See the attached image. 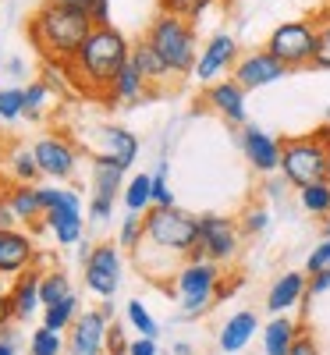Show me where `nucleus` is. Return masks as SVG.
I'll use <instances>...</instances> for the list:
<instances>
[{
	"label": "nucleus",
	"instance_id": "1",
	"mask_svg": "<svg viewBox=\"0 0 330 355\" xmlns=\"http://www.w3.org/2000/svg\"><path fill=\"white\" fill-rule=\"evenodd\" d=\"M128 57H132L128 40L117 33L114 25H96L93 33L85 36V43L78 46V53L64 64V71L75 78V85L85 89V93L110 96L114 78L128 64Z\"/></svg>",
	"mask_w": 330,
	"mask_h": 355
},
{
	"label": "nucleus",
	"instance_id": "2",
	"mask_svg": "<svg viewBox=\"0 0 330 355\" xmlns=\"http://www.w3.org/2000/svg\"><path fill=\"white\" fill-rule=\"evenodd\" d=\"M93 28H96V21L89 18V11L71 8L64 0H46V4L28 18V40H33V46L50 64L64 68Z\"/></svg>",
	"mask_w": 330,
	"mask_h": 355
},
{
	"label": "nucleus",
	"instance_id": "3",
	"mask_svg": "<svg viewBox=\"0 0 330 355\" xmlns=\"http://www.w3.org/2000/svg\"><path fill=\"white\" fill-rule=\"evenodd\" d=\"M146 43L167 61L171 75H192L196 71L199 43H196V28L185 15L160 11L146 28Z\"/></svg>",
	"mask_w": 330,
	"mask_h": 355
},
{
	"label": "nucleus",
	"instance_id": "4",
	"mask_svg": "<svg viewBox=\"0 0 330 355\" xmlns=\"http://www.w3.org/2000/svg\"><path fill=\"white\" fill-rule=\"evenodd\" d=\"M327 160H330V125L309 135H291L281 146V178L295 189H306L327 178Z\"/></svg>",
	"mask_w": 330,
	"mask_h": 355
},
{
	"label": "nucleus",
	"instance_id": "5",
	"mask_svg": "<svg viewBox=\"0 0 330 355\" xmlns=\"http://www.w3.org/2000/svg\"><path fill=\"white\" fill-rule=\"evenodd\" d=\"M142 242H149L153 249H160L167 256H185L189 259V252L199 245V217L177 210V206H149Z\"/></svg>",
	"mask_w": 330,
	"mask_h": 355
},
{
	"label": "nucleus",
	"instance_id": "6",
	"mask_svg": "<svg viewBox=\"0 0 330 355\" xmlns=\"http://www.w3.org/2000/svg\"><path fill=\"white\" fill-rule=\"evenodd\" d=\"M220 263L214 259H185V266L177 270L174 288L182 295V316H202L206 309H214V302L224 295L220 288Z\"/></svg>",
	"mask_w": 330,
	"mask_h": 355
},
{
	"label": "nucleus",
	"instance_id": "7",
	"mask_svg": "<svg viewBox=\"0 0 330 355\" xmlns=\"http://www.w3.org/2000/svg\"><path fill=\"white\" fill-rule=\"evenodd\" d=\"M266 50L274 53L288 71L313 68V57H316V50H320V25H316V21H306V18L281 21L274 33H270Z\"/></svg>",
	"mask_w": 330,
	"mask_h": 355
},
{
	"label": "nucleus",
	"instance_id": "8",
	"mask_svg": "<svg viewBox=\"0 0 330 355\" xmlns=\"http://www.w3.org/2000/svg\"><path fill=\"white\" fill-rule=\"evenodd\" d=\"M242 245V224L220 214H202L199 217V245L189 252V259H214V263H231Z\"/></svg>",
	"mask_w": 330,
	"mask_h": 355
},
{
	"label": "nucleus",
	"instance_id": "9",
	"mask_svg": "<svg viewBox=\"0 0 330 355\" xmlns=\"http://www.w3.org/2000/svg\"><path fill=\"white\" fill-rule=\"evenodd\" d=\"M82 266H85V288L100 299H114L117 288H121V245L114 242L96 245L82 259Z\"/></svg>",
	"mask_w": 330,
	"mask_h": 355
},
{
	"label": "nucleus",
	"instance_id": "10",
	"mask_svg": "<svg viewBox=\"0 0 330 355\" xmlns=\"http://www.w3.org/2000/svg\"><path fill=\"white\" fill-rule=\"evenodd\" d=\"M107 331H110V316L103 309H85L71 323V338H68V355H107Z\"/></svg>",
	"mask_w": 330,
	"mask_h": 355
},
{
	"label": "nucleus",
	"instance_id": "11",
	"mask_svg": "<svg viewBox=\"0 0 330 355\" xmlns=\"http://www.w3.org/2000/svg\"><path fill=\"white\" fill-rule=\"evenodd\" d=\"M281 78H288V68H284L266 46L245 53L242 61L234 64V82L242 85L245 93H252V89H263V85H274V82H281Z\"/></svg>",
	"mask_w": 330,
	"mask_h": 355
},
{
	"label": "nucleus",
	"instance_id": "12",
	"mask_svg": "<svg viewBox=\"0 0 330 355\" xmlns=\"http://www.w3.org/2000/svg\"><path fill=\"white\" fill-rule=\"evenodd\" d=\"M231 64H238V43H234L231 33H217V36H209V43L199 50V61H196L192 78L209 85V82H217Z\"/></svg>",
	"mask_w": 330,
	"mask_h": 355
},
{
	"label": "nucleus",
	"instance_id": "13",
	"mask_svg": "<svg viewBox=\"0 0 330 355\" xmlns=\"http://www.w3.org/2000/svg\"><path fill=\"white\" fill-rule=\"evenodd\" d=\"M43 220H46L50 234L57 239V245H75L82 239V199L75 192L61 189V199L43 214Z\"/></svg>",
	"mask_w": 330,
	"mask_h": 355
},
{
	"label": "nucleus",
	"instance_id": "14",
	"mask_svg": "<svg viewBox=\"0 0 330 355\" xmlns=\"http://www.w3.org/2000/svg\"><path fill=\"white\" fill-rule=\"evenodd\" d=\"M36 160H40V171L46 178H53V182H68V178L75 174L78 167V153H75V146L61 135H43L36 139Z\"/></svg>",
	"mask_w": 330,
	"mask_h": 355
},
{
	"label": "nucleus",
	"instance_id": "15",
	"mask_svg": "<svg viewBox=\"0 0 330 355\" xmlns=\"http://www.w3.org/2000/svg\"><path fill=\"white\" fill-rule=\"evenodd\" d=\"M36 263V242L18 227H0V277H21Z\"/></svg>",
	"mask_w": 330,
	"mask_h": 355
},
{
	"label": "nucleus",
	"instance_id": "16",
	"mask_svg": "<svg viewBox=\"0 0 330 355\" xmlns=\"http://www.w3.org/2000/svg\"><path fill=\"white\" fill-rule=\"evenodd\" d=\"M238 142H242V153L245 160L259 171V174H277L281 171V139H274L270 132L256 128V125H242V135H238Z\"/></svg>",
	"mask_w": 330,
	"mask_h": 355
},
{
	"label": "nucleus",
	"instance_id": "17",
	"mask_svg": "<svg viewBox=\"0 0 330 355\" xmlns=\"http://www.w3.org/2000/svg\"><path fill=\"white\" fill-rule=\"evenodd\" d=\"M206 103L214 107L227 125H249V114H245V89L238 85L234 78H224V82H209L206 85Z\"/></svg>",
	"mask_w": 330,
	"mask_h": 355
},
{
	"label": "nucleus",
	"instance_id": "18",
	"mask_svg": "<svg viewBox=\"0 0 330 355\" xmlns=\"http://www.w3.org/2000/svg\"><path fill=\"white\" fill-rule=\"evenodd\" d=\"M309 295V274H298V270H288V274H281L274 284H270V291H266V309L270 313H288L291 306H298Z\"/></svg>",
	"mask_w": 330,
	"mask_h": 355
},
{
	"label": "nucleus",
	"instance_id": "19",
	"mask_svg": "<svg viewBox=\"0 0 330 355\" xmlns=\"http://www.w3.org/2000/svg\"><path fill=\"white\" fill-rule=\"evenodd\" d=\"M40 281H43V274H36V270H25L21 277H15V284H11V291H8L11 309H15V320H28V316L43 306V299H40Z\"/></svg>",
	"mask_w": 330,
	"mask_h": 355
},
{
	"label": "nucleus",
	"instance_id": "20",
	"mask_svg": "<svg viewBox=\"0 0 330 355\" xmlns=\"http://www.w3.org/2000/svg\"><path fill=\"white\" fill-rule=\"evenodd\" d=\"M259 331V316L256 313H249V309H242V313H234L224 327H220V338H217V345H220V352H227V355H234V352H242L249 341H252V334Z\"/></svg>",
	"mask_w": 330,
	"mask_h": 355
},
{
	"label": "nucleus",
	"instance_id": "21",
	"mask_svg": "<svg viewBox=\"0 0 330 355\" xmlns=\"http://www.w3.org/2000/svg\"><path fill=\"white\" fill-rule=\"evenodd\" d=\"M298 334H302V327H298L291 316L277 313V316L263 327V352H266V355H288Z\"/></svg>",
	"mask_w": 330,
	"mask_h": 355
},
{
	"label": "nucleus",
	"instance_id": "22",
	"mask_svg": "<svg viewBox=\"0 0 330 355\" xmlns=\"http://www.w3.org/2000/svg\"><path fill=\"white\" fill-rule=\"evenodd\" d=\"M121 178H125V167L117 164L110 153L96 157V160H93V196L114 202V196L121 192Z\"/></svg>",
	"mask_w": 330,
	"mask_h": 355
},
{
	"label": "nucleus",
	"instance_id": "23",
	"mask_svg": "<svg viewBox=\"0 0 330 355\" xmlns=\"http://www.w3.org/2000/svg\"><path fill=\"white\" fill-rule=\"evenodd\" d=\"M4 196H8V202L15 206V214H18L21 224H33V220H40V217L46 214V210H43V199H40V185L18 182V185H11Z\"/></svg>",
	"mask_w": 330,
	"mask_h": 355
},
{
	"label": "nucleus",
	"instance_id": "24",
	"mask_svg": "<svg viewBox=\"0 0 330 355\" xmlns=\"http://www.w3.org/2000/svg\"><path fill=\"white\" fill-rule=\"evenodd\" d=\"M146 78H142V71L135 68V61L128 57V64L117 71V78H114V89H110V100H117V103H135V100H142L146 96Z\"/></svg>",
	"mask_w": 330,
	"mask_h": 355
},
{
	"label": "nucleus",
	"instance_id": "25",
	"mask_svg": "<svg viewBox=\"0 0 330 355\" xmlns=\"http://www.w3.org/2000/svg\"><path fill=\"white\" fill-rule=\"evenodd\" d=\"M8 164L11 167H4V174L11 178V185H18V182L36 185V178L43 174L40 160H36V150H28V146H15V150L8 153Z\"/></svg>",
	"mask_w": 330,
	"mask_h": 355
},
{
	"label": "nucleus",
	"instance_id": "26",
	"mask_svg": "<svg viewBox=\"0 0 330 355\" xmlns=\"http://www.w3.org/2000/svg\"><path fill=\"white\" fill-rule=\"evenodd\" d=\"M103 142H107V153L121 164L125 171L135 164V157H139V139L128 132V128H103Z\"/></svg>",
	"mask_w": 330,
	"mask_h": 355
},
{
	"label": "nucleus",
	"instance_id": "27",
	"mask_svg": "<svg viewBox=\"0 0 330 355\" xmlns=\"http://www.w3.org/2000/svg\"><path fill=\"white\" fill-rule=\"evenodd\" d=\"M132 61H135V68L142 71L146 82H164V78H171L167 61H164V57H160L153 46H149L146 40H142L139 46H132Z\"/></svg>",
	"mask_w": 330,
	"mask_h": 355
},
{
	"label": "nucleus",
	"instance_id": "28",
	"mask_svg": "<svg viewBox=\"0 0 330 355\" xmlns=\"http://www.w3.org/2000/svg\"><path fill=\"white\" fill-rule=\"evenodd\" d=\"M75 320H78V299H75V291L68 295V299H61L57 306H43V327H50L57 334L71 331Z\"/></svg>",
	"mask_w": 330,
	"mask_h": 355
},
{
	"label": "nucleus",
	"instance_id": "29",
	"mask_svg": "<svg viewBox=\"0 0 330 355\" xmlns=\"http://www.w3.org/2000/svg\"><path fill=\"white\" fill-rule=\"evenodd\" d=\"M125 206L132 214H149L153 206V174H135L125 189Z\"/></svg>",
	"mask_w": 330,
	"mask_h": 355
},
{
	"label": "nucleus",
	"instance_id": "30",
	"mask_svg": "<svg viewBox=\"0 0 330 355\" xmlns=\"http://www.w3.org/2000/svg\"><path fill=\"white\" fill-rule=\"evenodd\" d=\"M298 202H302V210L313 214V217H330V182H313L306 189H298Z\"/></svg>",
	"mask_w": 330,
	"mask_h": 355
},
{
	"label": "nucleus",
	"instance_id": "31",
	"mask_svg": "<svg viewBox=\"0 0 330 355\" xmlns=\"http://www.w3.org/2000/svg\"><path fill=\"white\" fill-rule=\"evenodd\" d=\"M64 352H68L64 338L57 331H50V327H40V331H33V338H28V355H64Z\"/></svg>",
	"mask_w": 330,
	"mask_h": 355
},
{
	"label": "nucleus",
	"instance_id": "32",
	"mask_svg": "<svg viewBox=\"0 0 330 355\" xmlns=\"http://www.w3.org/2000/svg\"><path fill=\"white\" fill-rule=\"evenodd\" d=\"M68 295H71V284H68L64 274H57V270L43 274V281H40V299H43V306H57L61 299H68Z\"/></svg>",
	"mask_w": 330,
	"mask_h": 355
},
{
	"label": "nucleus",
	"instance_id": "33",
	"mask_svg": "<svg viewBox=\"0 0 330 355\" xmlns=\"http://www.w3.org/2000/svg\"><path fill=\"white\" fill-rule=\"evenodd\" d=\"M142 234H146V214H132L121 220V231H117V245L121 249H139L142 242Z\"/></svg>",
	"mask_w": 330,
	"mask_h": 355
},
{
	"label": "nucleus",
	"instance_id": "34",
	"mask_svg": "<svg viewBox=\"0 0 330 355\" xmlns=\"http://www.w3.org/2000/svg\"><path fill=\"white\" fill-rule=\"evenodd\" d=\"M125 313H128V323H132V327H135L142 338H157V331H160V327H157V320L149 316V309H146L139 299H132V302L125 306Z\"/></svg>",
	"mask_w": 330,
	"mask_h": 355
},
{
	"label": "nucleus",
	"instance_id": "35",
	"mask_svg": "<svg viewBox=\"0 0 330 355\" xmlns=\"http://www.w3.org/2000/svg\"><path fill=\"white\" fill-rule=\"evenodd\" d=\"M25 117V89H0V121Z\"/></svg>",
	"mask_w": 330,
	"mask_h": 355
},
{
	"label": "nucleus",
	"instance_id": "36",
	"mask_svg": "<svg viewBox=\"0 0 330 355\" xmlns=\"http://www.w3.org/2000/svg\"><path fill=\"white\" fill-rule=\"evenodd\" d=\"M46 96H50L46 82H28V89H25V117H40L43 107H46Z\"/></svg>",
	"mask_w": 330,
	"mask_h": 355
},
{
	"label": "nucleus",
	"instance_id": "37",
	"mask_svg": "<svg viewBox=\"0 0 330 355\" xmlns=\"http://www.w3.org/2000/svg\"><path fill=\"white\" fill-rule=\"evenodd\" d=\"M316 25H320V50H316V57H313V68L330 71V11H323Z\"/></svg>",
	"mask_w": 330,
	"mask_h": 355
},
{
	"label": "nucleus",
	"instance_id": "38",
	"mask_svg": "<svg viewBox=\"0 0 330 355\" xmlns=\"http://www.w3.org/2000/svg\"><path fill=\"white\" fill-rule=\"evenodd\" d=\"M153 206H174V192L167 185V164H160V171L153 174Z\"/></svg>",
	"mask_w": 330,
	"mask_h": 355
},
{
	"label": "nucleus",
	"instance_id": "39",
	"mask_svg": "<svg viewBox=\"0 0 330 355\" xmlns=\"http://www.w3.org/2000/svg\"><path fill=\"white\" fill-rule=\"evenodd\" d=\"M266 227H270V210L266 206H252V210H245V217H242V231L245 234H259Z\"/></svg>",
	"mask_w": 330,
	"mask_h": 355
},
{
	"label": "nucleus",
	"instance_id": "40",
	"mask_svg": "<svg viewBox=\"0 0 330 355\" xmlns=\"http://www.w3.org/2000/svg\"><path fill=\"white\" fill-rule=\"evenodd\" d=\"M320 270H330V239H323L306 259V274H320Z\"/></svg>",
	"mask_w": 330,
	"mask_h": 355
},
{
	"label": "nucleus",
	"instance_id": "41",
	"mask_svg": "<svg viewBox=\"0 0 330 355\" xmlns=\"http://www.w3.org/2000/svg\"><path fill=\"white\" fill-rule=\"evenodd\" d=\"M89 217H93L96 224H107V220L114 217V202H110V199H96V196H93V199H89Z\"/></svg>",
	"mask_w": 330,
	"mask_h": 355
},
{
	"label": "nucleus",
	"instance_id": "42",
	"mask_svg": "<svg viewBox=\"0 0 330 355\" xmlns=\"http://www.w3.org/2000/svg\"><path fill=\"white\" fill-rule=\"evenodd\" d=\"M107 352L110 355H128V341H125V334H121L117 323H110V331H107Z\"/></svg>",
	"mask_w": 330,
	"mask_h": 355
},
{
	"label": "nucleus",
	"instance_id": "43",
	"mask_svg": "<svg viewBox=\"0 0 330 355\" xmlns=\"http://www.w3.org/2000/svg\"><path fill=\"white\" fill-rule=\"evenodd\" d=\"M288 355H323V352H320V345H316V338H313V334H298Z\"/></svg>",
	"mask_w": 330,
	"mask_h": 355
},
{
	"label": "nucleus",
	"instance_id": "44",
	"mask_svg": "<svg viewBox=\"0 0 330 355\" xmlns=\"http://www.w3.org/2000/svg\"><path fill=\"white\" fill-rule=\"evenodd\" d=\"M128 355H157V338H135L128 341Z\"/></svg>",
	"mask_w": 330,
	"mask_h": 355
},
{
	"label": "nucleus",
	"instance_id": "45",
	"mask_svg": "<svg viewBox=\"0 0 330 355\" xmlns=\"http://www.w3.org/2000/svg\"><path fill=\"white\" fill-rule=\"evenodd\" d=\"M18 214H15V206L8 202V196H0V227H18Z\"/></svg>",
	"mask_w": 330,
	"mask_h": 355
},
{
	"label": "nucleus",
	"instance_id": "46",
	"mask_svg": "<svg viewBox=\"0 0 330 355\" xmlns=\"http://www.w3.org/2000/svg\"><path fill=\"white\" fill-rule=\"evenodd\" d=\"M89 18L96 25H110V0H93V8H89Z\"/></svg>",
	"mask_w": 330,
	"mask_h": 355
},
{
	"label": "nucleus",
	"instance_id": "47",
	"mask_svg": "<svg viewBox=\"0 0 330 355\" xmlns=\"http://www.w3.org/2000/svg\"><path fill=\"white\" fill-rule=\"evenodd\" d=\"M323 291H330V270L309 274V295H323Z\"/></svg>",
	"mask_w": 330,
	"mask_h": 355
},
{
	"label": "nucleus",
	"instance_id": "48",
	"mask_svg": "<svg viewBox=\"0 0 330 355\" xmlns=\"http://www.w3.org/2000/svg\"><path fill=\"white\" fill-rule=\"evenodd\" d=\"M192 4H196V0H160V11H174V15H185L189 18Z\"/></svg>",
	"mask_w": 330,
	"mask_h": 355
},
{
	"label": "nucleus",
	"instance_id": "49",
	"mask_svg": "<svg viewBox=\"0 0 330 355\" xmlns=\"http://www.w3.org/2000/svg\"><path fill=\"white\" fill-rule=\"evenodd\" d=\"M8 323H15V309H11V299H8V295H0V331H4Z\"/></svg>",
	"mask_w": 330,
	"mask_h": 355
},
{
	"label": "nucleus",
	"instance_id": "50",
	"mask_svg": "<svg viewBox=\"0 0 330 355\" xmlns=\"http://www.w3.org/2000/svg\"><path fill=\"white\" fill-rule=\"evenodd\" d=\"M40 199H43V210H50V206H57V199H61V189L43 185V189H40Z\"/></svg>",
	"mask_w": 330,
	"mask_h": 355
},
{
	"label": "nucleus",
	"instance_id": "51",
	"mask_svg": "<svg viewBox=\"0 0 330 355\" xmlns=\"http://www.w3.org/2000/svg\"><path fill=\"white\" fill-rule=\"evenodd\" d=\"M0 355H18V345H11L8 338H0Z\"/></svg>",
	"mask_w": 330,
	"mask_h": 355
},
{
	"label": "nucleus",
	"instance_id": "52",
	"mask_svg": "<svg viewBox=\"0 0 330 355\" xmlns=\"http://www.w3.org/2000/svg\"><path fill=\"white\" fill-rule=\"evenodd\" d=\"M0 295H8V277H0Z\"/></svg>",
	"mask_w": 330,
	"mask_h": 355
},
{
	"label": "nucleus",
	"instance_id": "53",
	"mask_svg": "<svg viewBox=\"0 0 330 355\" xmlns=\"http://www.w3.org/2000/svg\"><path fill=\"white\" fill-rule=\"evenodd\" d=\"M323 234H327V239H330V217H327V227H323Z\"/></svg>",
	"mask_w": 330,
	"mask_h": 355
},
{
	"label": "nucleus",
	"instance_id": "54",
	"mask_svg": "<svg viewBox=\"0 0 330 355\" xmlns=\"http://www.w3.org/2000/svg\"><path fill=\"white\" fill-rule=\"evenodd\" d=\"M327 182H330V160H327Z\"/></svg>",
	"mask_w": 330,
	"mask_h": 355
}]
</instances>
